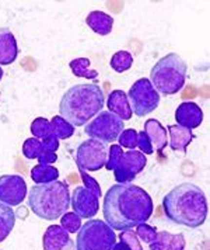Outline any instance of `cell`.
I'll list each match as a JSON object with an SVG mask.
<instances>
[{
	"label": "cell",
	"instance_id": "7402d4cb",
	"mask_svg": "<svg viewBox=\"0 0 210 250\" xmlns=\"http://www.w3.org/2000/svg\"><path fill=\"white\" fill-rule=\"evenodd\" d=\"M16 224V212L11 207L0 203V243L7 239Z\"/></svg>",
	"mask_w": 210,
	"mask_h": 250
},
{
	"label": "cell",
	"instance_id": "4dcf8cb0",
	"mask_svg": "<svg viewBox=\"0 0 210 250\" xmlns=\"http://www.w3.org/2000/svg\"><path fill=\"white\" fill-rule=\"evenodd\" d=\"M78 171H80V176H81V180H83V183H84V187L87 188V190H90L91 193L94 194L95 197H98L100 198L101 197V187L100 184L97 183V180L94 179V177H91L89 173L86 170H83V169H78Z\"/></svg>",
	"mask_w": 210,
	"mask_h": 250
},
{
	"label": "cell",
	"instance_id": "cb8c5ba5",
	"mask_svg": "<svg viewBox=\"0 0 210 250\" xmlns=\"http://www.w3.org/2000/svg\"><path fill=\"white\" fill-rule=\"evenodd\" d=\"M51 128H52V135L57 139H69L75 134V126L67 123L60 115H55L51 120Z\"/></svg>",
	"mask_w": 210,
	"mask_h": 250
},
{
	"label": "cell",
	"instance_id": "f1b7e54d",
	"mask_svg": "<svg viewBox=\"0 0 210 250\" xmlns=\"http://www.w3.org/2000/svg\"><path fill=\"white\" fill-rule=\"evenodd\" d=\"M137 131L133 128H128L123 129L121 132V135L118 138L119 141V146L128 149H136L137 148Z\"/></svg>",
	"mask_w": 210,
	"mask_h": 250
},
{
	"label": "cell",
	"instance_id": "9a60e30c",
	"mask_svg": "<svg viewBox=\"0 0 210 250\" xmlns=\"http://www.w3.org/2000/svg\"><path fill=\"white\" fill-rule=\"evenodd\" d=\"M19 55L16 37L9 28H0V66L11 65Z\"/></svg>",
	"mask_w": 210,
	"mask_h": 250
},
{
	"label": "cell",
	"instance_id": "4fadbf2b",
	"mask_svg": "<svg viewBox=\"0 0 210 250\" xmlns=\"http://www.w3.org/2000/svg\"><path fill=\"white\" fill-rule=\"evenodd\" d=\"M42 246L44 250H76L73 239L60 225H51L46 228L42 238Z\"/></svg>",
	"mask_w": 210,
	"mask_h": 250
},
{
	"label": "cell",
	"instance_id": "8992f818",
	"mask_svg": "<svg viewBox=\"0 0 210 250\" xmlns=\"http://www.w3.org/2000/svg\"><path fill=\"white\" fill-rule=\"evenodd\" d=\"M146 155L139 150L131 149L123 152L119 145H111L108 148V160L105 163L107 170L114 171L115 180L118 184L132 183L137 174H140L146 167Z\"/></svg>",
	"mask_w": 210,
	"mask_h": 250
},
{
	"label": "cell",
	"instance_id": "52a82bcc",
	"mask_svg": "<svg viewBox=\"0 0 210 250\" xmlns=\"http://www.w3.org/2000/svg\"><path fill=\"white\" fill-rule=\"evenodd\" d=\"M115 243V230L105 221L90 219L78 229L76 250H112Z\"/></svg>",
	"mask_w": 210,
	"mask_h": 250
},
{
	"label": "cell",
	"instance_id": "f546056e",
	"mask_svg": "<svg viewBox=\"0 0 210 250\" xmlns=\"http://www.w3.org/2000/svg\"><path fill=\"white\" fill-rule=\"evenodd\" d=\"M121 242H123L125 245H128V248L131 250H143L142 245H140V240L137 238L136 232L129 229V230H122L121 235H119Z\"/></svg>",
	"mask_w": 210,
	"mask_h": 250
},
{
	"label": "cell",
	"instance_id": "5b68a950",
	"mask_svg": "<svg viewBox=\"0 0 210 250\" xmlns=\"http://www.w3.org/2000/svg\"><path fill=\"white\" fill-rule=\"evenodd\" d=\"M188 66L178 54H168L150 70V83L158 94L171 96L185 86Z\"/></svg>",
	"mask_w": 210,
	"mask_h": 250
},
{
	"label": "cell",
	"instance_id": "d6a6232c",
	"mask_svg": "<svg viewBox=\"0 0 210 250\" xmlns=\"http://www.w3.org/2000/svg\"><path fill=\"white\" fill-rule=\"evenodd\" d=\"M137 148L142 150V153L143 155H152V153H154V150H153V146H152V144H150V139L147 137V134L142 131V132H137Z\"/></svg>",
	"mask_w": 210,
	"mask_h": 250
},
{
	"label": "cell",
	"instance_id": "e0dca14e",
	"mask_svg": "<svg viewBox=\"0 0 210 250\" xmlns=\"http://www.w3.org/2000/svg\"><path fill=\"white\" fill-rule=\"evenodd\" d=\"M150 250H184L185 239L182 233H170L167 230H161L155 233L154 239L149 243Z\"/></svg>",
	"mask_w": 210,
	"mask_h": 250
},
{
	"label": "cell",
	"instance_id": "484cf974",
	"mask_svg": "<svg viewBox=\"0 0 210 250\" xmlns=\"http://www.w3.org/2000/svg\"><path fill=\"white\" fill-rule=\"evenodd\" d=\"M45 152H49L44 148V144L38 138H28L22 144V155L27 159H38Z\"/></svg>",
	"mask_w": 210,
	"mask_h": 250
},
{
	"label": "cell",
	"instance_id": "2e32d148",
	"mask_svg": "<svg viewBox=\"0 0 210 250\" xmlns=\"http://www.w3.org/2000/svg\"><path fill=\"white\" fill-rule=\"evenodd\" d=\"M107 105H108L110 113L115 114L118 118H121L122 121H128V120L132 118L133 111L132 108H131V104H129L128 96H126L125 91H111L110 96H108V100H107Z\"/></svg>",
	"mask_w": 210,
	"mask_h": 250
},
{
	"label": "cell",
	"instance_id": "83f0119b",
	"mask_svg": "<svg viewBox=\"0 0 210 250\" xmlns=\"http://www.w3.org/2000/svg\"><path fill=\"white\" fill-rule=\"evenodd\" d=\"M60 227L69 233H77L78 229L81 228V218L75 212H66L60 216Z\"/></svg>",
	"mask_w": 210,
	"mask_h": 250
},
{
	"label": "cell",
	"instance_id": "7a4b0ae2",
	"mask_svg": "<svg viewBox=\"0 0 210 250\" xmlns=\"http://www.w3.org/2000/svg\"><path fill=\"white\" fill-rule=\"evenodd\" d=\"M163 209L171 222L196 229L202 227L208 218V200L198 186L182 183L164 197Z\"/></svg>",
	"mask_w": 210,
	"mask_h": 250
},
{
	"label": "cell",
	"instance_id": "ba28073f",
	"mask_svg": "<svg viewBox=\"0 0 210 250\" xmlns=\"http://www.w3.org/2000/svg\"><path fill=\"white\" fill-rule=\"evenodd\" d=\"M126 96L132 111H134V115L137 117L153 113L160 104V94L155 91L150 80L146 78L136 80Z\"/></svg>",
	"mask_w": 210,
	"mask_h": 250
},
{
	"label": "cell",
	"instance_id": "7c38bea8",
	"mask_svg": "<svg viewBox=\"0 0 210 250\" xmlns=\"http://www.w3.org/2000/svg\"><path fill=\"white\" fill-rule=\"evenodd\" d=\"M70 205L73 207V212L84 219H91L100 209L98 197H95L86 187L75 188L73 194H70Z\"/></svg>",
	"mask_w": 210,
	"mask_h": 250
},
{
	"label": "cell",
	"instance_id": "d6986e66",
	"mask_svg": "<svg viewBox=\"0 0 210 250\" xmlns=\"http://www.w3.org/2000/svg\"><path fill=\"white\" fill-rule=\"evenodd\" d=\"M168 132H170V148L175 152L187 153L188 145L195 138L192 131L179 125H168Z\"/></svg>",
	"mask_w": 210,
	"mask_h": 250
},
{
	"label": "cell",
	"instance_id": "5bb4252c",
	"mask_svg": "<svg viewBox=\"0 0 210 250\" xmlns=\"http://www.w3.org/2000/svg\"><path fill=\"white\" fill-rule=\"evenodd\" d=\"M175 121L179 126H184L189 131L198 128L203 121V111L196 103L185 102L178 105L175 110Z\"/></svg>",
	"mask_w": 210,
	"mask_h": 250
},
{
	"label": "cell",
	"instance_id": "603a6c76",
	"mask_svg": "<svg viewBox=\"0 0 210 250\" xmlns=\"http://www.w3.org/2000/svg\"><path fill=\"white\" fill-rule=\"evenodd\" d=\"M69 66L72 69L73 75L77 76V78H84V79L89 80H95L98 78V72L90 69L89 58H77V59H73L69 63Z\"/></svg>",
	"mask_w": 210,
	"mask_h": 250
},
{
	"label": "cell",
	"instance_id": "277c9868",
	"mask_svg": "<svg viewBox=\"0 0 210 250\" xmlns=\"http://www.w3.org/2000/svg\"><path fill=\"white\" fill-rule=\"evenodd\" d=\"M28 205L35 215L45 221H56L70 207V191L65 182L37 184L28 194Z\"/></svg>",
	"mask_w": 210,
	"mask_h": 250
},
{
	"label": "cell",
	"instance_id": "3957f363",
	"mask_svg": "<svg viewBox=\"0 0 210 250\" xmlns=\"http://www.w3.org/2000/svg\"><path fill=\"white\" fill-rule=\"evenodd\" d=\"M104 104L105 96L97 83H81L72 86L62 96L59 113L73 126H83L102 111Z\"/></svg>",
	"mask_w": 210,
	"mask_h": 250
},
{
	"label": "cell",
	"instance_id": "9c48e42d",
	"mask_svg": "<svg viewBox=\"0 0 210 250\" xmlns=\"http://www.w3.org/2000/svg\"><path fill=\"white\" fill-rule=\"evenodd\" d=\"M123 126V121L115 114L110 111H101L86 125L84 132L91 139H97L108 145L119 138L121 132L125 129Z\"/></svg>",
	"mask_w": 210,
	"mask_h": 250
},
{
	"label": "cell",
	"instance_id": "30bf717a",
	"mask_svg": "<svg viewBox=\"0 0 210 250\" xmlns=\"http://www.w3.org/2000/svg\"><path fill=\"white\" fill-rule=\"evenodd\" d=\"M108 160L107 144L97 139H87L78 145L76 152V163L78 169L86 171L101 170Z\"/></svg>",
	"mask_w": 210,
	"mask_h": 250
},
{
	"label": "cell",
	"instance_id": "ac0fdd59",
	"mask_svg": "<svg viewBox=\"0 0 210 250\" xmlns=\"http://www.w3.org/2000/svg\"><path fill=\"white\" fill-rule=\"evenodd\" d=\"M143 131L150 139L153 150L163 152V149L166 148L167 144H168V137H167V129L161 125V123L154 120V118H150L146 121Z\"/></svg>",
	"mask_w": 210,
	"mask_h": 250
},
{
	"label": "cell",
	"instance_id": "d590c367",
	"mask_svg": "<svg viewBox=\"0 0 210 250\" xmlns=\"http://www.w3.org/2000/svg\"><path fill=\"white\" fill-rule=\"evenodd\" d=\"M1 78H3V69L0 68V80H1Z\"/></svg>",
	"mask_w": 210,
	"mask_h": 250
},
{
	"label": "cell",
	"instance_id": "ffe728a7",
	"mask_svg": "<svg viewBox=\"0 0 210 250\" xmlns=\"http://www.w3.org/2000/svg\"><path fill=\"white\" fill-rule=\"evenodd\" d=\"M86 24L98 35H108L114 27V19L107 13L94 10L86 17Z\"/></svg>",
	"mask_w": 210,
	"mask_h": 250
},
{
	"label": "cell",
	"instance_id": "8fae6325",
	"mask_svg": "<svg viewBox=\"0 0 210 250\" xmlns=\"http://www.w3.org/2000/svg\"><path fill=\"white\" fill-rule=\"evenodd\" d=\"M27 195V183L19 174L0 176V203L9 207H17Z\"/></svg>",
	"mask_w": 210,
	"mask_h": 250
},
{
	"label": "cell",
	"instance_id": "6da1fadb",
	"mask_svg": "<svg viewBox=\"0 0 210 250\" xmlns=\"http://www.w3.org/2000/svg\"><path fill=\"white\" fill-rule=\"evenodd\" d=\"M102 212L114 230H129L147 222L153 214V200L146 190L132 183L115 184L104 197Z\"/></svg>",
	"mask_w": 210,
	"mask_h": 250
},
{
	"label": "cell",
	"instance_id": "e575fe53",
	"mask_svg": "<svg viewBox=\"0 0 210 250\" xmlns=\"http://www.w3.org/2000/svg\"><path fill=\"white\" fill-rule=\"evenodd\" d=\"M112 250H131L128 248V245H125L123 242H119V243H115L114 249Z\"/></svg>",
	"mask_w": 210,
	"mask_h": 250
},
{
	"label": "cell",
	"instance_id": "1f68e13d",
	"mask_svg": "<svg viewBox=\"0 0 210 250\" xmlns=\"http://www.w3.org/2000/svg\"><path fill=\"white\" fill-rule=\"evenodd\" d=\"M136 228H137V229H136V235H137L139 240H143L144 243H147V245L154 239L155 233H157V230H155L154 228L147 225L146 222H144V224H140L139 227Z\"/></svg>",
	"mask_w": 210,
	"mask_h": 250
},
{
	"label": "cell",
	"instance_id": "d4e9b609",
	"mask_svg": "<svg viewBox=\"0 0 210 250\" xmlns=\"http://www.w3.org/2000/svg\"><path fill=\"white\" fill-rule=\"evenodd\" d=\"M110 65L112 70H115L116 73H123V72H126V70L132 68V54H129L128 51H118L111 58Z\"/></svg>",
	"mask_w": 210,
	"mask_h": 250
},
{
	"label": "cell",
	"instance_id": "4316f807",
	"mask_svg": "<svg viewBox=\"0 0 210 250\" xmlns=\"http://www.w3.org/2000/svg\"><path fill=\"white\" fill-rule=\"evenodd\" d=\"M31 134L34 138L44 139L52 135V128H51V121H48L44 117H38L31 123Z\"/></svg>",
	"mask_w": 210,
	"mask_h": 250
},
{
	"label": "cell",
	"instance_id": "836d02e7",
	"mask_svg": "<svg viewBox=\"0 0 210 250\" xmlns=\"http://www.w3.org/2000/svg\"><path fill=\"white\" fill-rule=\"evenodd\" d=\"M42 141V144H44V148L46 150H49V152H55L59 149V139L54 135H51V137L44 138V139H41Z\"/></svg>",
	"mask_w": 210,
	"mask_h": 250
},
{
	"label": "cell",
	"instance_id": "44dd1931",
	"mask_svg": "<svg viewBox=\"0 0 210 250\" xmlns=\"http://www.w3.org/2000/svg\"><path fill=\"white\" fill-rule=\"evenodd\" d=\"M31 179L37 184L56 182L59 179V170L51 165H37L31 169Z\"/></svg>",
	"mask_w": 210,
	"mask_h": 250
}]
</instances>
